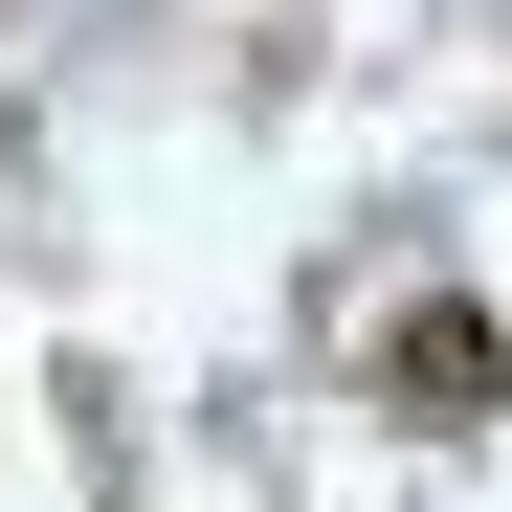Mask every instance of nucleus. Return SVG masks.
I'll use <instances>...</instances> for the list:
<instances>
[{
    "label": "nucleus",
    "mask_w": 512,
    "mask_h": 512,
    "mask_svg": "<svg viewBox=\"0 0 512 512\" xmlns=\"http://www.w3.org/2000/svg\"><path fill=\"white\" fill-rule=\"evenodd\" d=\"M357 401L401 423V446H490V423H512V312L490 290H401L379 357H357Z\"/></svg>",
    "instance_id": "1"
}]
</instances>
